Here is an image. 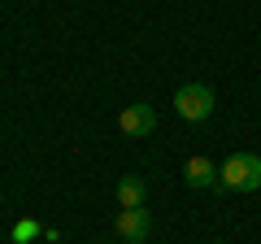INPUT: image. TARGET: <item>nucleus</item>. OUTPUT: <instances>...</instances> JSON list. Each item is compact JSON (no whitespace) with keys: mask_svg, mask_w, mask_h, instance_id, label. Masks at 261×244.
Instances as JSON below:
<instances>
[{"mask_svg":"<svg viewBox=\"0 0 261 244\" xmlns=\"http://www.w3.org/2000/svg\"><path fill=\"white\" fill-rule=\"evenodd\" d=\"M218 183L231 192H257L261 188V157L257 153H231L218 166Z\"/></svg>","mask_w":261,"mask_h":244,"instance_id":"1","label":"nucleus"},{"mask_svg":"<svg viewBox=\"0 0 261 244\" xmlns=\"http://www.w3.org/2000/svg\"><path fill=\"white\" fill-rule=\"evenodd\" d=\"M214 87H205V83H183L174 92V113L183 122H205L209 113H214Z\"/></svg>","mask_w":261,"mask_h":244,"instance_id":"2","label":"nucleus"},{"mask_svg":"<svg viewBox=\"0 0 261 244\" xmlns=\"http://www.w3.org/2000/svg\"><path fill=\"white\" fill-rule=\"evenodd\" d=\"M113 231H118L126 244H144V240H148V231H152L148 209H118V218H113Z\"/></svg>","mask_w":261,"mask_h":244,"instance_id":"3","label":"nucleus"},{"mask_svg":"<svg viewBox=\"0 0 261 244\" xmlns=\"http://www.w3.org/2000/svg\"><path fill=\"white\" fill-rule=\"evenodd\" d=\"M118 127H122V135L144 140L148 131H157V109H152V105H126L122 118H118Z\"/></svg>","mask_w":261,"mask_h":244,"instance_id":"4","label":"nucleus"},{"mask_svg":"<svg viewBox=\"0 0 261 244\" xmlns=\"http://www.w3.org/2000/svg\"><path fill=\"white\" fill-rule=\"evenodd\" d=\"M118 205L122 209H144L148 205V183L140 175H122L118 179Z\"/></svg>","mask_w":261,"mask_h":244,"instance_id":"5","label":"nucleus"},{"mask_svg":"<svg viewBox=\"0 0 261 244\" xmlns=\"http://www.w3.org/2000/svg\"><path fill=\"white\" fill-rule=\"evenodd\" d=\"M183 179H187V188H214L218 183V166L209 157H187L183 161Z\"/></svg>","mask_w":261,"mask_h":244,"instance_id":"6","label":"nucleus"},{"mask_svg":"<svg viewBox=\"0 0 261 244\" xmlns=\"http://www.w3.org/2000/svg\"><path fill=\"white\" fill-rule=\"evenodd\" d=\"M35 235H39L35 223H18V227H13V244H27V240H35Z\"/></svg>","mask_w":261,"mask_h":244,"instance_id":"7","label":"nucleus"}]
</instances>
